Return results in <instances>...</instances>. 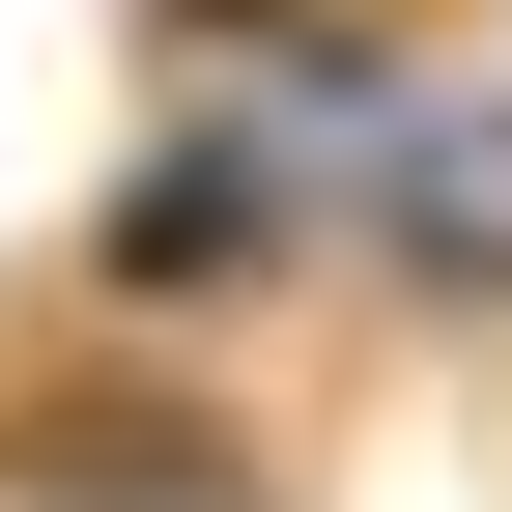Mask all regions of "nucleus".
I'll list each match as a JSON object with an SVG mask.
<instances>
[{
	"label": "nucleus",
	"mask_w": 512,
	"mask_h": 512,
	"mask_svg": "<svg viewBox=\"0 0 512 512\" xmlns=\"http://www.w3.org/2000/svg\"><path fill=\"white\" fill-rule=\"evenodd\" d=\"M0 484H57V512H228V456L143 427V399H0Z\"/></svg>",
	"instance_id": "obj_1"
}]
</instances>
